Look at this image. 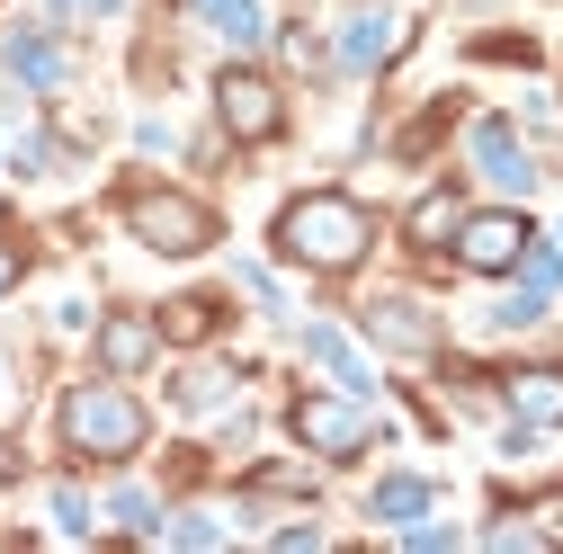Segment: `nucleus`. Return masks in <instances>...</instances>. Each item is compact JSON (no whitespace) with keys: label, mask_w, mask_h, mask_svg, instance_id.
Segmentation results:
<instances>
[{"label":"nucleus","mask_w":563,"mask_h":554,"mask_svg":"<svg viewBox=\"0 0 563 554\" xmlns=\"http://www.w3.org/2000/svg\"><path fill=\"white\" fill-rule=\"evenodd\" d=\"M313 358H322V367H331V376H340L349 394H358V385H367V367H358V350H349V340H340L331 322H313Z\"/></svg>","instance_id":"obj_17"},{"label":"nucleus","mask_w":563,"mask_h":554,"mask_svg":"<svg viewBox=\"0 0 563 554\" xmlns=\"http://www.w3.org/2000/svg\"><path fill=\"white\" fill-rule=\"evenodd\" d=\"M153 350H162V331H153L144 313H108V331H99V358H108V376L153 367Z\"/></svg>","instance_id":"obj_8"},{"label":"nucleus","mask_w":563,"mask_h":554,"mask_svg":"<svg viewBox=\"0 0 563 554\" xmlns=\"http://www.w3.org/2000/svg\"><path fill=\"white\" fill-rule=\"evenodd\" d=\"M216 117H224V134H242V144H268V134L287 125V99H277V81H260L251 63H233V73L216 81Z\"/></svg>","instance_id":"obj_5"},{"label":"nucleus","mask_w":563,"mask_h":554,"mask_svg":"<svg viewBox=\"0 0 563 554\" xmlns=\"http://www.w3.org/2000/svg\"><path fill=\"white\" fill-rule=\"evenodd\" d=\"M510 411H519L528 430H554L563 421V367H519L510 376Z\"/></svg>","instance_id":"obj_9"},{"label":"nucleus","mask_w":563,"mask_h":554,"mask_svg":"<svg viewBox=\"0 0 563 554\" xmlns=\"http://www.w3.org/2000/svg\"><path fill=\"white\" fill-rule=\"evenodd\" d=\"M296 439H305L313 456H358V447L376 439V411H367L358 394H305V402H296Z\"/></svg>","instance_id":"obj_4"},{"label":"nucleus","mask_w":563,"mask_h":554,"mask_svg":"<svg viewBox=\"0 0 563 554\" xmlns=\"http://www.w3.org/2000/svg\"><path fill=\"white\" fill-rule=\"evenodd\" d=\"M144 402H134L125 385H81V394H63V447L90 456V465H125L134 447H144Z\"/></svg>","instance_id":"obj_2"},{"label":"nucleus","mask_w":563,"mask_h":554,"mask_svg":"<svg viewBox=\"0 0 563 554\" xmlns=\"http://www.w3.org/2000/svg\"><path fill=\"white\" fill-rule=\"evenodd\" d=\"M394 54V19H349V36H340V63H349V73H367V63H385Z\"/></svg>","instance_id":"obj_12"},{"label":"nucleus","mask_w":563,"mask_h":554,"mask_svg":"<svg viewBox=\"0 0 563 554\" xmlns=\"http://www.w3.org/2000/svg\"><path fill=\"white\" fill-rule=\"evenodd\" d=\"M125 224H134V242L162 251V259H197L206 242H216V215H206L188 188H134L125 197Z\"/></svg>","instance_id":"obj_3"},{"label":"nucleus","mask_w":563,"mask_h":554,"mask_svg":"<svg viewBox=\"0 0 563 554\" xmlns=\"http://www.w3.org/2000/svg\"><path fill=\"white\" fill-rule=\"evenodd\" d=\"M188 10H197V19H216L233 45H251V36H260V0H188Z\"/></svg>","instance_id":"obj_15"},{"label":"nucleus","mask_w":563,"mask_h":554,"mask_svg":"<svg viewBox=\"0 0 563 554\" xmlns=\"http://www.w3.org/2000/svg\"><path fill=\"white\" fill-rule=\"evenodd\" d=\"M170 331L197 340V331H216V304H170Z\"/></svg>","instance_id":"obj_18"},{"label":"nucleus","mask_w":563,"mask_h":554,"mask_svg":"<svg viewBox=\"0 0 563 554\" xmlns=\"http://www.w3.org/2000/svg\"><path fill=\"white\" fill-rule=\"evenodd\" d=\"M10 73L45 90V81H63V54H54V45L36 36V27H19V36H10Z\"/></svg>","instance_id":"obj_14"},{"label":"nucleus","mask_w":563,"mask_h":554,"mask_svg":"<svg viewBox=\"0 0 563 554\" xmlns=\"http://www.w3.org/2000/svg\"><path fill=\"white\" fill-rule=\"evenodd\" d=\"M367 242H376V215L358 197H340V188H313V197H296L287 215H277V251H287L296 268H358L367 259Z\"/></svg>","instance_id":"obj_1"},{"label":"nucleus","mask_w":563,"mask_h":554,"mask_svg":"<svg viewBox=\"0 0 563 554\" xmlns=\"http://www.w3.org/2000/svg\"><path fill=\"white\" fill-rule=\"evenodd\" d=\"M456 224H465V197H456V188H430V197H420L411 215H402V233H411L420 251H439V242H456Z\"/></svg>","instance_id":"obj_11"},{"label":"nucleus","mask_w":563,"mask_h":554,"mask_svg":"<svg viewBox=\"0 0 563 554\" xmlns=\"http://www.w3.org/2000/svg\"><path fill=\"white\" fill-rule=\"evenodd\" d=\"M233 367H179V411H224L233 402Z\"/></svg>","instance_id":"obj_13"},{"label":"nucleus","mask_w":563,"mask_h":554,"mask_svg":"<svg viewBox=\"0 0 563 554\" xmlns=\"http://www.w3.org/2000/svg\"><path fill=\"white\" fill-rule=\"evenodd\" d=\"M63 10H117V0H63Z\"/></svg>","instance_id":"obj_20"},{"label":"nucleus","mask_w":563,"mask_h":554,"mask_svg":"<svg viewBox=\"0 0 563 554\" xmlns=\"http://www.w3.org/2000/svg\"><path fill=\"white\" fill-rule=\"evenodd\" d=\"M474 162H483V179H501L510 197L528 188V153H519V134H510L501 117H483V125H474Z\"/></svg>","instance_id":"obj_10"},{"label":"nucleus","mask_w":563,"mask_h":554,"mask_svg":"<svg viewBox=\"0 0 563 554\" xmlns=\"http://www.w3.org/2000/svg\"><path fill=\"white\" fill-rule=\"evenodd\" d=\"M528 251H537V233H528V215H510V206H492V215H465V224H456V259L483 268V277L519 268Z\"/></svg>","instance_id":"obj_6"},{"label":"nucleus","mask_w":563,"mask_h":554,"mask_svg":"<svg viewBox=\"0 0 563 554\" xmlns=\"http://www.w3.org/2000/svg\"><path fill=\"white\" fill-rule=\"evenodd\" d=\"M367 331L385 340L394 358H430V340H439V331H430V313L402 304V296H376V304H367Z\"/></svg>","instance_id":"obj_7"},{"label":"nucleus","mask_w":563,"mask_h":554,"mask_svg":"<svg viewBox=\"0 0 563 554\" xmlns=\"http://www.w3.org/2000/svg\"><path fill=\"white\" fill-rule=\"evenodd\" d=\"M10 287H19V251L0 242V296H10Z\"/></svg>","instance_id":"obj_19"},{"label":"nucleus","mask_w":563,"mask_h":554,"mask_svg":"<svg viewBox=\"0 0 563 554\" xmlns=\"http://www.w3.org/2000/svg\"><path fill=\"white\" fill-rule=\"evenodd\" d=\"M420 510H430V483H420V474L376 483V519H420Z\"/></svg>","instance_id":"obj_16"}]
</instances>
